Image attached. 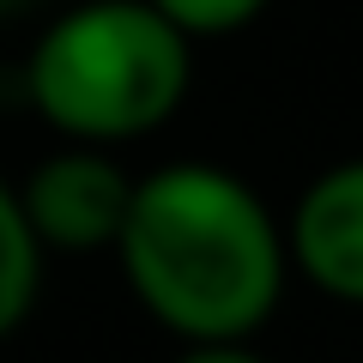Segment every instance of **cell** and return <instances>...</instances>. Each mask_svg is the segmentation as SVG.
I'll return each instance as SVG.
<instances>
[{"label": "cell", "mask_w": 363, "mask_h": 363, "mask_svg": "<svg viewBox=\"0 0 363 363\" xmlns=\"http://www.w3.org/2000/svg\"><path fill=\"white\" fill-rule=\"evenodd\" d=\"M176 363H267L255 339H206V345H182Z\"/></svg>", "instance_id": "obj_7"}, {"label": "cell", "mask_w": 363, "mask_h": 363, "mask_svg": "<svg viewBox=\"0 0 363 363\" xmlns=\"http://www.w3.org/2000/svg\"><path fill=\"white\" fill-rule=\"evenodd\" d=\"M285 255L309 291L363 309V152L309 176L285 218Z\"/></svg>", "instance_id": "obj_4"}, {"label": "cell", "mask_w": 363, "mask_h": 363, "mask_svg": "<svg viewBox=\"0 0 363 363\" xmlns=\"http://www.w3.org/2000/svg\"><path fill=\"white\" fill-rule=\"evenodd\" d=\"M152 6L176 30H188L194 43H212V37H236V30H248L272 0H152Z\"/></svg>", "instance_id": "obj_6"}, {"label": "cell", "mask_w": 363, "mask_h": 363, "mask_svg": "<svg viewBox=\"0 0 363 363\" xmlns=\"http://www.w3.org/2000/svg\"><path fill=\"white\" fill-rule=\"evenodd\" d=\"M43 242L30 236L18 188L0 182V339H13L43 297Z\"/></svg>", "instance_id": "obj_5"}, {"label": "cell", "mask_w": 363, "mask_h": 363, "mask_svg": "<svg viewBox=\"0 0 363 363\" xmlns=\"http://www.w3.org/2000/svg\"><path fill=\"white\" fill-rule=\"evenodd\" d=\"M194 91V37L152 0H73L37 30L25 97L67 145H133L182 116Z\"/></svg>", "instance_id": "obj_2"}, {"label": "cell", "mask_w": 363, "mask_h": 363, "mask_svg": "<svg viewBox=\"0 0 363 363\" xmlns=\"http://www.w3.org/2000/svg\"><path fill=\"white\" fill-rule=\"evenodd\" d=\"M109 255L133 303L182 345L255 339L291 285L285 218L224 164H157L133 176Z\"/></svg>", "instance_id": "obj_1"}, {"label": "cell", "mask_w": 363, "mask_h": 363, "mask_svg": "<svg viewBox=\"0 0 363 363\" xmlns=\"http://www.w3.org/2000/svg\"><path fill=\"white\" fill-rule=\"evenodd\" d=\"M18 6H30V0H0V18H6V13H18Z\"/></svg>", "instance_id": "obj_8"}, {"label": "cell", "mask_w": 363, "mask_h": 363, "mask_svg": "<svg viewBox=\"0 0 363 363\" xmlns=\"http://www.w3.org/2000/svg\"><path fill=\"white\" fill-rule=\"evenodd\" d=\"M128 200H133V169H121V157L104 145H61L18 182V206H25V224L43 242V255L116 248Z\"/></svg>", "instance_id": "obj_3"}]
</instances>
